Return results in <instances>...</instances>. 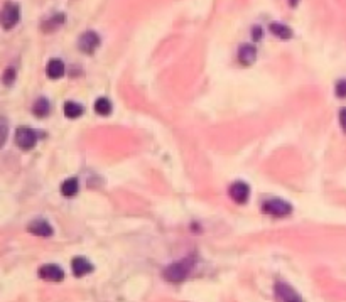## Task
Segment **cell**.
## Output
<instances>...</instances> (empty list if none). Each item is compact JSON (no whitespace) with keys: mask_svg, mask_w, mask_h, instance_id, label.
Here are the masks:
<instances>
[{"mask_svg":"<svg viewBox=\"0 0 346 302\" xmlns=\"http://www.w3.org/2000/svg\"><path fill=\"white\" fill-rule=\"evenodd\" d=\"M194 264H196L194 257H186V259L176 262V264H171L169 267L164 270V277H166V281L174 282V284L183 282L184 279L191 274Z\"/></svg>","mask_w":346,"mask_h":302,"instance_id":"cell-1","label":"cell"},{"mask_svg":"<svg viewBox=\"0 0 346 302\" xmlns=\"http://www.w3.org/2000/svg\"><path fill=\"white\" fill-rule=\"evenodd\" d=\"M20 20V7L15 2H5L0 10V25L5 30L14 29Z\"/></svg>","mask_w":346,"mask_h":302,"instance_id":"cell-2","label":"cell"},{"mask_svg":"<svg viewBox=\"0 0 346 302\" xmlns=\"http://www.w3.org/2000/svg\"><path fill=\"white\" fill-rule=\"evenodd\" d=\"M262 210H264V213H267V215L270 216H276V218H284V216L291 215L292 211V206L287 201H282V199H269V201H265L264 204H262Z\"/></svg>","mask_w":346,"mask_h":302,"instance_id":"cell-3","label":"cell"},{"mask_svg":"<svg viewBox=\"0 0 346 302\" xmlns=\"http://www.w3.org/2000/svg\"><path fill=\"white\" fill-rule=\"evenodd\" d=\"M37 142V134L32 130V128L27 127H20L17 128L15 132V144L19 145L22 150H30Z\"/></svg>","mask_w":346,"mask_h":302,"instance_id":"cell-4","label":"cell"},{"mask_svg":"<svg viewBox=\"0 0 346 302\" xmlns=\"http://www.w3.org/2000/svg\"><path fill=\"white\" fill-rule=\"evenodd\" d=\"M228 194L237 204H245L248 201V196H250V188H248V184L243 183V181H237V183H233L230 186Z\"/></svg>","mask_w":346,"mask_h":302,"instance_id":"cell-5","label":"cell"},{"mask_svg":"<svg viewBox=\"0 0 346 302\" xmlns=\"http://www.w3.org/2000/svg\"><path fill=\"white\" fill-rule=\"evenodd\" d=\"M276 297L279 302H303L301 296L287 284L277 282L276 284Z\"/></svg>","mask_w":346,"mask_h":302,"instance_id":"cell-6","label":"cell"},{"mask_svg":"<svg viewBox=\"0 0 346 302\" xmlns=\"http://www.w3.org/2000/svg\"><path fill=\"white\" fill-rule=\"evenodd\" d=\"M98 46H100V37H98V34L93 32V30H88V32H85L78 41V47L83 52H86V54H91V52L95 51Z\"/></svg>","mask_w":346,"mask_h":302,"instance_id":"cell-7","label":"cell"},{"mask_svg":"<svg viewBox=\"0 0 346 302\" xmlns=\"http://www.w3.org/2000/svg\"><path fill=\"white\" fill-rule=\"evenodd\" d=\"M39 277L44 279V281H49V282H61L64 279V272H63V269L57 267V265L47 264L39 269Z\"/></svg>","mask_w":346,"mask_h":302,"instance_id":"cell-8","label":"cell"},{"mask_svg":"<svg viewBox=\"0 0 346 302\" xmlns=\"http://www.w3.org/2000/svg\"><path fill=\"white\" fill-rule=\"evenodd\" d=\"M27 230L29 233L37 235V237H51L52 235V226L46 220H34L32 223H29Z\"/></svg>","mask_w":346,"mask_h":302,"instance_id":"cell-9","label":"cell"},{"mask_svg":"<svg viewBox=\"0 0 346 302\" xmlns=\"http://www.w3.org/2000/svg\"><path fill=\"white\" fill-rule=\"evenodd\" d=\"M71 270L76 277H83V275L90 274L93 270V265L90 264V260H86L85 257H76L71 264Z\"/></svg>","mask_w":346,"mask_h":302,"instance_id":"cell-10","label":"cell"},{"mask_svg":"<svg viewBox=\"0 0 346 302\" xmlns=\"http://www.w3.org/2000/svg\"><path fill=\"white\" fill-rule=\"evenodd\" d=\"M257 57V49L252 44H243V46L238 49V59H240L242 64H252Z\"/></svg>","mask_w":346,"mask_h":302,"instance_id":"cell-11","label":"cell"},{"mask_svg":"<svg viewBox=\"0 0 346 302\" xmlns=\"http://www.w3.org/2000/svg\"><path fill=\"white\" fill-rule=\"evenodd\" d=\"M64 63L59 59H51L49 63H47V68H46V73L47 76H49L51 79H57L61 78L64 74Z\"/></svg>","mask_w":346,"mask_h":302,"instance_id":"cell-12","label":"cell"},{"mask_svg":"<svg viewBox=\"0 0 346 302\" xmlns=\"http://www.w3.org/2000/svg\"><path fill=\"white\" fill-rule=\"evenodd\" d=\"M79 189V183L76 177H69V179H66L63 184H61V193H63V196H74V194L78 193Z\"/></svg>","mask_w":346,"mask_h":302,"instance_id":"cell-13","label":"cell"},{"mask_svg":"<svg viewBox=\"0 0 346 302\" xmlns=\"http://www.w3.org/2000/svg\"><path fill=\"white\" fill-rule=\"evenodd\" d=\"M269 29H270V32H272L274 35H277V37H281V39H291L292 37V30H291V27H287L286 24L272 22Z\"/></svg>","mask_w":346,"mask_h":302,"instance_id":"cell-14","label":"cell"},{"mask_svg":"<svg viewBox=\"0 0 346 302\" xmlns=\"http://www.w3.org/2000/svg\"><path fill=\"white\" fill-rule=\"evenodd\" d=\"M49 108H51V105H49V101H47V98H37L34 106H32V112H34L35 117L42 118V117H47Z\"/></svg>","mask_w":346,"mask_h":302,"instance_id":"cell-15","label":"cell"},{"mask_svg":"<svg viewBox=\"0 0 346 302\" xmlns=\"http://www.w3.org/2000/svg\"><path fill=\"white\" fill-rule=\"evenodd\" d=\"M83 113V106L76 101H66L64 103V115L68 118H78Z\"/></svg>","mask_w":346,"mask_h":302,"instance_id":"cell-16","label":"cell"},{"mask_svg":"<svg viewBox=\"0 0 346 302\" xmlns=\"http://www.w3.org/2000/svg\"><path fill=\"white\" fill-rule=\"evenodd\" d=\"M95 112L98 115H110L112 112V103H110L108 98H98L95 101Z\"/></svg>","mask_w":346,"mask_h":302,"instance_id":"cell-17","label":"cell"},{"mask_svg":"<svg viewBox=\"0 0 346 302\" xmlns=\"http://www.w3.org/2000/svg\"><path fill=\"white\" fill-rule=\"evenodd\" d=\"M7 135H8V122H7V118L0 117V149L5 144Z\"/></svg>","mask_w":346,"mask_h":302,"instance_id":"cell-18","label":"cell"},{"mask_svg":"<svg viewBox=\"0 0 346 302\" xmlns=\"http://www.w3.org/2000/svg\"><path fill=\"white\" fill-rule=\"evenodd\" d=\"M2 81L5 86H10L12 83L15 81V69L14 68H7L2 74Z\"/></svg>","mask_w":346,"mask_h":302,"instance_id":"cell-19","label":"cell"},{"mask_svg":"<svg viewBox=\"0 0 346 302\" xmlns=\"http://www.w3.org/2000/svg\"><path fill=\"white\" fill-rule=\"evenodd\" d=\"M336 95L340 96V98H346V79H341V81L336 83Z\"/></svg>","mask_w":346,"mask_h":302,"instance_id":"cell-20","label":"cell"},{"mask_svg":"<svg viewBox=\"0 0 346 302\" xmlns=\"http://www.w3.org/2000/svg\"><path fill=\"white\" fill-rule=\"evenodd\" d=\"M340 123H341V128H343L346 134V108L340 110Z\"/></svg>","mask_w":346,"mask_h":302,"instance_id":"cell-21","label":"cell"},{"mask_svg":"<svg viewBox=\"0 0 346 302\" xmlns=\"http://www.w3.org/2000/svg\"><path fill=\"white\" fill-rule=\"evenodd\" d=\"M252 37H254L255 41H260V39H262V29L259 27V25L252 29Z\"/></svg>","mask_w":346,"mask_h":302,"instance_id":"cell-22","label":"cell"},{"mask_svg":"<svg viewBox=\"0 0 346 302\" xmlns=\"http://www.w3.org/2000/svg\"><path fill=\"white\" fill-rule=\"evenodd\" d=\"M289 2H291V5H292V7H296L297 3H299V0H289Z\"/></svg>","mask_w":346,"mask_h":302,"instance_id":"cell-23","label":"cell"}]
</instances>
